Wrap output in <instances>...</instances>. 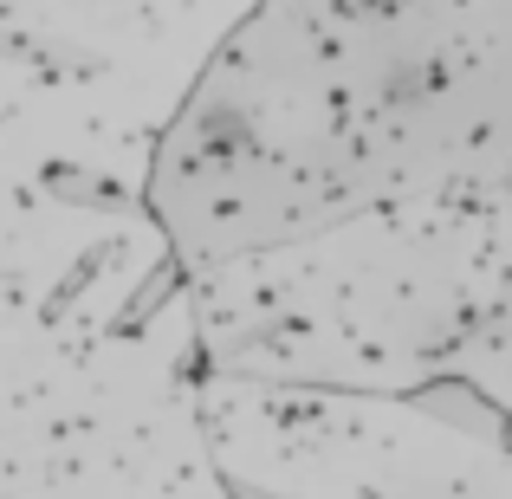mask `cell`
Returning a JSON list of instances; mask_svg holds the SVG:
<instances>
[{
  "label": "cell",
  "mask_w": 512,
  "mask_h": 499,
  "mask_svg": "<svg viewBox=\"0 0 512 499\" xmlns=\"http://www.w3.org/2000/svg\"><path fill=\"white\" fill-rule=\"evenodd\" d=\"M227 487H234V499H279V493H266V487H247V480H234V474H227Z\"/></svg>",
  "instance_id": "2"
},
{
  "label": "cell",
  "mask_w": 512,
  "mask_h": 499,
  "mask_svg": "<svg viewBox=\"0 0 512 499\" xmlns=\"http://www.w3.org/2000/svg\"><path fill=\"white\" fill-rule=\"evenodd\" d=\"M512 175V0H253L150 163L182 273Z\"/></svg>",
  "instance_id": "1"
}]
</instances>
